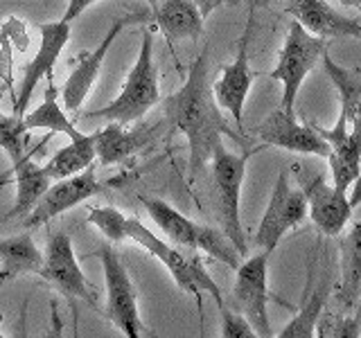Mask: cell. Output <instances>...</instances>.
<instances>
[{"instance_id":"cell-1","label":"cell","mask_w":361,"mask_h":338,"mask_svg":"<svg viewBox=\"0 0 361 338\" xmlns=\"http://www.w3.org/2000/svg\"><path fill=\"white\" fill-rule=\"evenodd\" d=\"M208 54L210 50L203 48L195 63L190 65L185 84L163 101L169 133L185 135L190 144L192 176H197L199 169L210 163L212 151L224 142V135L237 138V133L231 131L217 99L212 95Z\"/></svg>"},{"instance_id":"cell-2","label":"cell","mask_w":361,"mask_h":338,"mask_svg":"<svg viewBox=\"0 0 361 338\" xmlns=\"http://www.w3.org/2000/svg\"><path fill=\"white\" fill-rule=\"evenodd\" d=\"M158 101H161V82H158V68L154 59V34L147 30L142 34V43L138 50L131 73L124 82L116 99H111L106 106L88 113H77V120H109L120 124H133L142 120Z\"/></svg>"},{"instance_id":"cell-3","label":"cell","mask_w":361,"mask_h":338,"mask_svg":"<svg viewBox=\"0 0 361 338\" xmlns=\"http://www.w3.org/2000/svg\"><path fill=\"white\" fill-rule=\"evenodd\" d=\"M127 237L138 246H142L147 253H152L158 262H161L169 275L174 277L176 287L183 289L190 296L201 300V293H210L214 302L224 304L221 289L217 287L203 264V257L199 251H190V248H180L172 242H165L161 237H156L138 217H127Z\"/></svg>"},{"instance_id":"cell-4","label":"cell","mask_w":361,"mask_h":338,"mask_svg":"<svg viewBox=\"0 0 361 338\" xmlns=\"http://www.w3.org/2000/svg\"><path fill=\"white\" fill-rule=\"evenodd\" d=\"M257 149L246 154H233L221 142L210 158V172H212V185H214V199H217V214L221 221V230L235 244L242 257L248 255V244L240 217V199H242V183L246 176L248 158Z\"/></svg>"},{"instance_id":"cell-5","label":"cell","mask_w":361,"mask_h":338,"mask_svg":"<svg viewBox=\"0 0 361 338\" xmlns=\"http://www.w3.org/2000/svg\"><path fill=\"white\" fill-rule=\"evenodd\" d=\"M327 50V41L321 37H314L307 30H305L298 20L289 23L285 43H282L280 54H278V63L274 70L269 73V77L274 82L282 84V101L280 108L293 111L296 104L298 90L305 82L314 65L321 61V54Z\"/></svg>"},{"instance_id":"cell-6","label":"cell","mask_w":361,"mask_h":338,"mask_svg":"<svg viewBox=\"0 0 361 338\" xmlns=\"http://www.w3.org/2000/svg\"><path fill=\"white\" fill-rule=\"evenodd\" d=\"M102 262L106 284V304L104 318L113 323V327L127 338H138L142 334L140 311H138V291L129 277V270L124 266L120 253L113 246L104 244L97 251Z\"/></svg>"},{"instance_id":"cell-7","label":"cell","mask_w":361,"mask_h":338,"mask_svg":"<svg viewBox=\"0 0 361 338\" xmlns=\"http://www.w3.org/2000/svg\"><path fill=\"white\" fill-rule=\"evenodd\" d=\"M269 257L271 253L262 251L253 257L242 259V264L235 268V284H233V304L235 309L246 315L257 336L271 338V320L267 304L269 296Z\"/></svg>"},{"instance_id":"cell-8","label":"cell","mask_w":361,"mask_h":338,"mask_svg":"<svg viewBox=\"0 0 361 338\" xmlns=\"http://www.w3.org/2000/svg\"><path fill=\"white\" fill-rule=\"evenodd\" d=\"M307 219V199H305L302 187L296 189L289 185V176L282 169L278 174V180L271 192L269 206L262 214V221H259L253 244L257 248H262L267 253H274L280 239L285 237L291 228L300 225Z\"/></svg>"},{"instance_id":"cell-9","label":"cell","mask_w":361,"mask_h":338,"mask_svg":"<svg viewBox=\"0 0 361 338\" xmlns=\"http://www.w3.org/2000/svg\"><path fill=\"white\" fill-rule=\"evenodd\" d=\"M99 189L102 183L95 174V163L88 165L84 172H79L75 176L52 180V185L37 201V206L23 217V228L25 230L41 228V225L52 221L54 217H59V214L82 206L88 199H93Z\"/></svg>"},{"instance_id":"cell-10","label":"cell","mask_w":361,"mask_h":338,"mask_svg":"<svg viewBox=\"0 0 361 338\" xmlns=\"http://www.w3.org/2000/svg\"><path fill=\"white\" fill-rule=\"evenodd\" d=\"M39 275L50 282V284L61 293L68 300H86L93 302V291H90L88 282L84 277V270L77 262L73 239L66 232L50 234L48 244L43 251V266Z\"/></svg>"},{"instance_id":"cell-11","label":"cell","mask_w":361,"mask_h":338,"mask_svg":"<svg viewBox=\"0 0 361 338\" xmlns=\"http://www.w3.org/2000/svg\"><path fill=\"white\" fill-rule=\"evenodd\" d=\"M251 30H253V9L248 14L246 30L240 39V50H237L235 61L224 65L219 77L212 82V95L217 99L221 111H228L237 129H244V104L248 97V90L253 84V70L248 63V41H251Z\"/></svg>"},{"instance_id":"cell-12","label":"cell","mask_w":361,"mask_h":338,"mask_svg":"<svg viewBox=\"0 0 361 338\" xmlns=\"http://www.w3.org/2000/svg\"><path fill=\"white\" fill-rule=\"evenodd\" d=\"M142 18H145L142 14H127L118 20H113L111 30L106 32V37L102 39V43L97 45V48L77 56V63L73 68V73L68 75L66 84L61 88V101H63L66 111H71V113L79 111V106L84 104L86 95L90 93V88H93V84H95V79L99 75V68H102V63H104L111 45L120 39L124 27L131 25V23H135V20H142Z\"/></svg>"},{"instance_id":"cell-13","label":"cell","mask_w":361,"mask_h":338,"mask_svg":"<svg viewBox=\"0 0 361 338\" xmlns=\"http://www.w3.org/2000/svg\"><path fill=\"white\" fill-rule=\"evenodd\" d=\"M321 138L330 144V154L325 161L332 169V185L348 192L361 174V122L350 127L348 118L338 113V120L332 129H319Z\"/></svg>"},{"instance_id":"cell-14","label":"cell","mask_w":361,"mask_h":338,"mask_svg":"<svg viewBox=\"0 0 361 338\" xmlns=\"http://www.w3.org/2000/svg\"><path fill=\"white\" fill-rule=\"evenodd\" d=\"M259 140L264 146H280V149L296 151V154H307V156H319L327 158L330 154V144H327L316 127L302 124L296 120V113L278 108L257 127Z\"/></svg>"},{"instance_id":"cell-15","label":"cell","mask_w":361,"mask_h":338,"mask_svg":"<svg viewBox=\"0 0 361 338\" xmlns=\"http://www.w3.org/2000/svg\"><path fill=\"white\" fill-rule=\"evenodd\" d=\"M41 32V41H39V50L34 54V59L27 63L25 75H23L20 90L16 97V106L14 113L16 115H25L30 99L37 90L39 82L43 77H50L54 73L56 59L61 56L66 50L68 41H71V23L56 20V23H41L39 25Z\"/></svg>"},{"instance_id":"cell-16","label":"cell","mask_w":361,"mask_h":338,"mask_svg":"<svg viewBox=\"0 0 361 338\" xmlns=\"http://www.w3.org/2000/svg\"><path fill=\"white\" fill-rule=\"evenodd\" d=\"M302 192L307 199V217L316 223V228L327 237L341 234L353 217V203H350L348 192L327 185L323 176L307 180Z\"/></svg>"},{"instance_id":"cell-17","label":"cell","mask_w":361,"mask_h":338,"mask_svg":"<svg viewBox=\"0 0 361 338\" xmlns=\"http://www.w3.org/2000/svg\"><path fill=\"white\" fill-rule=\"evenodd\" d=\"M287 14L314 37L321 39H361V20L336 11L327 0H289Z\"/></svg>"},{"instance_id":"cell-18","label":"cell","mask_w":361,"mask_h":338,"mask_svg":"<svg viewBox=\"0 0 361 338\" xmlns=\"http://www.w3.org/2000/svg\"><path fill=\"white\" fill-rule=\"evenodd\" d=\"M316 259L319 257H312L307 287H305V298H302L300 309L285 325V330L278 334L280 338H312V336H316V332H314L316 323H319V315L323 313L325 300L332 291L330 268H323L321 273H316Z\"/></svg>"},{"instance_id":"cell-19","label":"cell","mask_w":361,"mask_h":338,"mask_svg":"<svg viewBox=\"0 0 361 338\" xmlns=\"http://www.w3.org/2000/svg\"><path fill=\"white\" fill-rule=\"evenodd\" d=\"M95 135V161L102 167L120 165L129 161L140 149L152 142V129H124L120 122H109L104 129L93 133Z\"/></svg>"},{"instance_id":"cell-20","label":"cell","mask_w":361,"mask_h":338,"mask_svg":"<svg viewBox=\"0 0 361 338\" xmlns=\"http://www.w3.org/2000/svg\"><path fill=\"white\" fill-rule=\"evenodd\" d=\"M152 16L169 43L199 39L206 23L195 0H156Z\"/></svg>"},{"instance_id":"cell-21","label":"cell","mask_w":361,"mask_h":338,"mask_svg":"<svg viewBox=\"0 0 361 338\" xmlns=\"http://www.w3.org/2000/svg\"><path fill=\"white\" fill-rule=\"evenodd\" d=\"M145 210L149 214V219L163 230V234L169 242L180 246V248H190V251H199V242L203 234V223H197L188 219L185 214H180L176 208L169 206L163 199H154V196H142Z\"/></svg>"},{"instance_id":"cell-22","label":"cell","mask_w":361,"mask_h":338,"mask_svg":"<svg viewBox=\"0 0 361 338\" xmlns=\"http://www.w3.org/2000/svg\"><path fill=\"white\" fill-rule=\"evenodd\" d=\"M0 287L9 280L25 273H37L43 266V253L37 248L30 234L5 237L0 239Z\"/></svg>"},{"instance_id":"cell-23","label":"cell","mask_w":361,"mask_h":338,"mask_svg":"<svg viewBox=\"0 0 361 338\" xmlns=\"http://www.w3.org/2000/svg\"><path fill=\"white\" fill-rule=\"evenodd\" d=\"M16 176V203L14 208L7 212L5 219L11 217H25V214L37 206V201L43 196V192L52 185V178L45 174L43 165H37L32 156L25 154L23 158L11 165Z\"/></svg>"},{"instance_id":"cell-24","label":"cell","mask_w":361,"mask_h":338,"mask_svg":"<svg viewBox=\"0 0 361 338\" xmlns=\"http://www.w3.org/2000/svg\"><path fill=\"white\" fill-rule=\"evenodd\" d=\"M361 298V221L341 239V284L336 300L343 309H353Z\"/></svg>"},{"instance_id":"cell-25","label":"cell","mask_w":361,"mask_h":338,"mask_svg":"<svg viewBox=\"0 0 361 338\" xmlns=\"http://www.w3.org/2000/svg\"><path fill=\"white\" fill-rule=\"evenodd\" d=\"M23 124H25L27 131L45 129L50 133H66L68 138H77L82 133L73 124V120L66 115V111L61 106V93L56 90L52 75L48 77V88L43 93V101L37 108H32L30 113L23 115Z\"/></svg>"},{"instance_id":"cell-26","label":"cell","mask_w":361,"mask_h":338,"mask_svg":"<svg viewBox=\"0 0 361 338\" xmlns=\"http://www.w3.org/2000/svg\"><path fill=\"white\" fill-rule=\"evenodd\" d=\"M93 163H95V135L82 131L77 138H71V142L61 146V149L43 165V169L52 180H59V178H68V176L84 172V169Z\"/></svg>"},{"instance_id":"cell-27","label":"cell","mask_w":361,"mask_h":338,"mask_svg":"<svg viewBox=\"0 0 361 338\" xmlns=\"http://www.w3.org/2000/svg\"><path fill=\"white\" fill-rule=\"evenodd\" d=\"M321 61H323V68L327 77L332 79V84L338 93V101H341V113L348 118V124L353 127V124L361 122V77L353 70H348V68L338 65L327 50L321 54Z\"/></svg>"},{"instance_id":"cell-28","label":"cell","mask_w":361,"mask_h":338,"mask_svg":"<svg viewBox=\"0 0 361 338\" xmlns=\"http://www.w3.org/2000/svg\"><path fill=\"white\" fill-rule=\"evenodd\" d=\"M88 223L106 237L111 244H120L127 237V217L113 206H88Z\"/></svg>"},{"instance_id":"cell-29","label":"cell","mask_w":361,"mask_h":338,"mask_svg":"<svg viewBox=\"0 0 361 338\" xmlns=\"http://www.w3.org/2000/svg\"><path fill=\"white\" fill-rule=\"evenodd\" d=\"M25 135H27V129H25V124H23V115H16V113L5 115V113H0V149L7 154L11 165L27 154Z\"/></svg>"},{"instance_id":"cell-30","label":"cell","mask_w":361,"mask_h":338,"mask_svg":"<svg viewBox=\"0 0 361 338\" xmlns=\"http://www.w3.org/2000/svg\"><path fill=\"white\" fill-rule=\"evenodd\" d=\"M321 338H357L359 332V318L348 313H336V311H323L316 323Z\"/></svg>"},{"instance_id":"cell-31","label":"cell","mask_w":361,"mask_h":338,"mask_svg":"<svg viewBox=\"0 0 361 338\" xmlns=\"http://www.w3.org/2000/svg\"><path fill=\"white\" fill-rule=\"evenodd\" d=\"M219 320H221V336L224 338H255V330L246 315L237 309H228L226 304H219Z\"/></svg>"},{"instance_id":"cell-32","label":"cell","mask_w":361,"mask_h":338,"mask_svg":"<svg viewBox=\"0 0 361 338\" xmlns=\"http://www.w3.org/2000/svg\"><path fill=\"white\" fill-rule=\"evenodd\" d=\"M99 3V0H68V5H66V11H63V16L59 20L63 23H73L75 18H79L84 14V11L90 7V5H95Z\"/></svg>"},{"instance_id":"cell-33","label":"cell","mask_w":361,"mask_h":338,"mask_svg":"<svg viewBox=\"0 0 361 338\" xmlns=\"http://www.w3.org/2000/svg\"><path fill=\"white\" fill-rule=\"evenodd\" d=\"M195 3H197V7H199V11H201V16H203V18H208L214 9L221 7V5L226 3V0H195Z\"/></svg>"},{"instance_id":"cell-34","label":"cell","mask_w":361,"mask_h":338,"mask_svg":"<svg viewBox=\"0 0 361 338\" xmlns=\"http://www.w3.org/2000/svg\"><path fill=\"white\" fill-rule=\"evenodd\" d=\"M343 7H361V0H338Z\"/></svg>"},{"instance_id":"cell-35","label":"cell","mask_w":361,"mask_h":338,"mask_svg":"<svg viewBox=\"0 0 361 338\" xmlns=\"http://www.w3.org/2000/svg\"><path fill=\"white\" fill-rule=\"evenodd\" d=\"M226 3H228L231 7H237V5H242V3H244V0H226Z\"/></svg>"},{"instance_id":"cell-36","label":"cell","mask_w":361,"mask_h":338,"mask_svg":"<svg viewBox=\"0 0 361 338\" xmlns=\"http://www.w3.org/2000/svg\"><path fill=\"white\" fill-rule=\"evenodd\" d=\"M145 3H147V5H149V9H152V7L156 5V0H145Z\"/></svg>"},{"instance_id":"cell-37","label":"cell","mask_w":361,"mask_h":338,"mask_svg":"<svg viewBox=\"0 0 361 338\" xmlns=\"http://www.w3.org/2000/svg\"><path fill=\"white\" fill-rule=\"evenodd\" d=\"M3 93H5V86H0V99H3Z\"/></svg>"},{"instance_id":"cell-38","label":"cell","mask_w":361,"mask_h":338,"mask_svg":"<svg viewBox=\"0 0 361 338\" xmlns=\"http://www.w3.org/2000/svg\"><path fill=\"white\" fill-rule=\"evenodd\" d=\"M359 9H361V7H359ZM359 20H361V16H359Z\"/></svg>"}]
</instances>
